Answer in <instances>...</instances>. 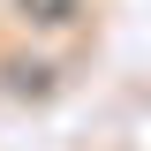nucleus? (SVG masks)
<instances>
[{"mask_svg":"<svg viewBox=\"0 0 151 151\" xmlns=\"http://www.w3.org/2000/svg\"><path fill=\"white\" fill-rule=\"evenodd\" d=\"M23 8H30L38 23H68V15H76V0H23Z\"/></svg>","mask_w":151,"mask_h":151,"instance_id":"nucleus-1","label":"nucleus"}]
</instances>
